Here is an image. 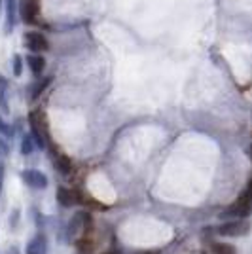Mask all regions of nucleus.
Instances as JSON below:
<instances>
[{
  "instance_id": "obj_1",
  "label": "nucleus",
  "mask_w": 252,
  "mask_h": 254,
  "mask_svg": "<svg viewBox=\"0 0 252 254\" xmlns=\"http://www.w3.org/2000/svg\"><path fill=\"white\" fill-rule=\"evenodd\" d=\"M31 129H32V140L36 142V146L44 148L46 142H48V124H46V118H44L42 112L34 110L31 112Z\"/></svg>"
},
{
  "instance_id": "obj_2",
  "label": "nucleus",
  "mask_w": 252,
  "mask_h": 254,
  "mask_svg": "<svg viewBox=\"0 0 252 254\" xmlns=\"http://www.w3.org/2000/svg\"><path fill=\"white\" fill-rule=\"evenodd\" d=\"M21 177L25 180V184H29L31 188H36V190H44L48 186V177L44 173H40V171L29 169L25 171Z\"/></svg>"
},
{
  "instance_id": "obj_3",
  "label": "nucleus",
  "mask_w": 252,
  "mask_h": 254,
  "mask_svg": "<svg viewBox=\"0 0 252 254\" xmlns=\"http://www.w3.org/2000/svg\"><path fill=\"white\" fill-rule=\"evenodd\" d=\"M27 46H29L31 52L40 53L48 50V40H46L42 32H29L27 34Z\"/></svg>"
},
{
  "instance_id": "obj_4",
  "label": "nucleus",
  "mask_w": 252,
  "mask_h": 254,
  "mask_svg": "<svg viewBox=\"0 0 252 254\" xmlns=\"http://www.w3.org/2000/svg\"><path fill=\"white\" fill-rule=\"evenodd\" d=\"M251 211V190H247L241 197L237 199V203L231 207L230 214H235V216H247Z\"/></svg>"
},
{
  "instance_id": "obj_5",
  "label": "nucleus",
  "mask_w": 252,
  "mask_h": 254,
  "mask_svg": "<svg viewBox=\"0 0 252 254\" xmlns=\"http://www.w3.org/2000/svg\"><path fill=\"white\" fill-rule=\"evenodd\" d=\"M87 226H89V216L84 214V212H78L72 218L70 226H68V235H70V237H76L80 232L87 230Z\"/></svg>"
},
{
  "instance_id": "obj_6",
  "label": "nucleus",
  "mask_w": 252,
  "mask_h": 254,
  "mask_svg": "<svg viewBox=\"0 0 252 254\" xmlns=\"http://www.w3.org/2000/svg\"><path fill=\"white\" fill-rule=\"evenodd\" d=\"M27 254H48V239L46 235H36L31 243L27 245Z\"/></svg>"
},
{
  "instance_id": "obj_7",
  "label": "nucleus",
  "mask_w": 252,
  "mask_h": 254,
  "mask_svg": "<svg viewBox=\"0 0 252 254\" xmlns=\"http://www.w3.org/2000/svg\"><path fill=\"white\" fill-rule=\"evenodd\" d=\"M21 17L25 23L36 21V2L34 0H21Z\"/></svg>"
},
{
  "instance_id": "obj_8",
  "label": "nucleus",
  "mask_w": 252,
  "mask_h": 254,
  "mask_svg": "<svg viewBox=\"0 0 252 254\" xmlns=\"http://www.w3.org/2000/svg\"><path fill=\"white\" fill-rule=\"evenodd\" d=\"M55 167L59 169V173H61V175H70V173L74 171L70 158L61 156V154H57V156H55Z\"/></svg>"
},
{
  "instance_id": "obj_9",
  "label": "nucleus",
  "mask_w": 252,
  "mask_h": 254,
  "mask_svg": "<svg viewBox=\"0 0 252 254\" xmlns=\"http://www.w3.org/2000/svg\"><path fill=\"white\" fill-rule=\"evenodd\" d=\"M6 15H8L6 29L10 32L13 29V25H15V15H17V2L15 0H6Z\"/></svg>"
},
{
  "instance_id": "obj_10",
  "label": "nucleus",
  "mask_w": 252,
  "mask_h": 254,
  "mask_svg": "<svg viewBox=\"0 0 252 254\" xmlns=\"http://www.w3.org/2000/svg\"><path fill=\"white\" fill-rule=\"evenodd\" d=\"M57 199H59V203H61L63 207H72L74 203H76V193L70 191L68 188H59Z\"/></svg>"
},
{
  "instance_id": "obj_11",
  "label": "nucleus",
  "mask_w": 252,
  "mask_h": 254,
  "mask_svg": "<svg viewBox=\"0 0 252 254\" xmlns=\"http://www.w3.org/2000/svg\"><path fill=\"white\" fill-rule=\"evenodd\" d=\"M247 232V226L241 222H233V224H224L220 228L222 235H243Z\"/></svg>"
},
{
  "instance_id": "obj_12",
  "label": "nucleus",
  "mask_w": 252,
  "mask_h": 254,
  "mask_svg": "<svg viewBox=\"0 0 252 254\" xmlns=\"http://www.w3.org/2000/svg\"><path fill=\"white\" fill-rule=\"evenodd\" d=\"M27 61H29V66H31L32 74L34 76L42 74V70L46 68V59H44V57H40V55H31Z\"/></svg>"
},
{
  "instance_id": "obj_13",
  "label": "nucleus",
  "mask_w": 252,
  "mask_h": 254,
  "mask_svg": "<svg viewBox=\"0 0 252 254\" xmlns=\"http://www.w3.org/2000/svg\"><path fill=\"white\" fill-rule=\"evenodd\" d=\"M6 93H8V82L0 76V106H2L4 112L10 110V108H8V101H6Z\"/></svg>"
},
{
  "instance_id": "obj_14",
  "label": "nucleus",
  "mask_w": 252,
  "mask_h": 254,
  "mask_svg": "<svg viewBox=\"0 0 252 254\" xmlns=\"http://www.w3.org/2000/svg\"><path fill=\"white\" fill-rule=\"evenodd\" d=\"M212 253L214 254H237L231 245H226V243H214L212 245Z\"/></svg>"
},
{
  "instance_id": "obj_15",
  "label": "nucleus",
  "mask_w": 252,
  "mask_h": 254,
  "mask_svg": "<svg viewBox=\"0 0 252 254\" xmlns=\"http://www.w3.org/2000/svg\"><path fill=\"white\" fill-rule=\"evenodd\" d=\"M32 150H34V140H32V137H25L21 142V152L23 156H31Z\"/></svg>"
},
{
  "instance_id": "obj_16",
  "label": "nucleus",
  "mask_w": 252,
  "mask_h": 254,
  "mask_svg": "<svg viewBox=\"0 0 252 254\" xmlns=\"http://www.w3.org/2000/svg\"><path fill=\"white\" fill-rule=\"evenodd\" d=\"M78 249H80V253L82 254H89L91 253V249H93V247H91V241H87V239H80V241H78Z\"/></svg>"
},
{
  "instance_id": "obj_17",
  "label": "nucleus",
  "mask_w": 252,
  "mask_h": 254,
  "mask_svg": "<svg viewBox=\"0 0 252 254\" xmlns=\"http://www.w3.org/2000/svg\"><path fill=\"white\" fill-rule=\"evenodd\" d=\"M48 84H50V78H46L42 84H36V85H34V87H32V97H38V95H40V93L44 91V87H46Z\"/></svg>"
},
{
  "instance_id": "obj_18",
  "label": "nucleus",
  "mask_w": 252,
  "mask_h": 254,
  "mask_svg": "<svg viewBox=\"0 0 252 254\" xmlns=\"http://www.w3.org/2000/svg\"><path fill=\"white\" fill-rule=\"evenodd\" d=\"M13 74L21 76V57H19V55L13 57Z\"/></svg>"
},
{
  "instance_id": "obj_19",
  "label": "nucleus",
  "mask_w": 252,
  "mask_h": 254,
  "mask_svg": "<svg viewBox=\"0 0 252 254\" xmlns=\"http://www.w3.org/2000/svg\"><path fill=\"white\" fill-rule=\"evenodd\" d=\"M0 131H2L4 135H8V137H11V129H10V127H6V124H4L2 120H0Z\"/></svg>"
},
{
  "instance_id": "obj_20",
  "label": "nucleus",
  "mask_w": 252,
  "mask_h": 254,
  "mask_svg": "<svg viewBox=\"0 0 252 254\" xmlns=\"http://www.w3.org/2000/svg\"><path fill=\"white\" fill-rule=\"evenodd\" d=\"M6 152H8V146H6V142H4L2 138H0V158H2V156H4Z\"/></svg>"
},
{
  "instance_id": "obj_21",
  "label": "nucleus",
  "mask_w": 252,
  "mask_h": 254,
  "mask_svg": "<svg viewBox=\"0 0 252 254\" xmlns=\"http://www.w3.org/2000/svg\"><path fill=\"white\" fill-rule=\"evenodd\" d=\"M2 182H4V165L0 163V193H2Z\"/></svg>"
},
{
  "instance_id": "obj_22",
  "label": "nucleus",
  "mask_w": 252,
  "mask_h": 254,
  "mask_svg": "<svg viewBox=\"0 0 252 254\" xmlns=\"http://www.w3.org/2000/svg\"><path fill=\"white\" fill-rule=\"evenodd\" d=\"M105 254H114V253H105Z\"/></svg>"
},
{
  "instance_id": "obj_23",
  "label": "nucleus",
  "mask_w": 252,
  "mask_h": 254,
  "mask_svg": "<svg viewBox=\"0 0 252 254\" xmlns=\"http://www.w3.org/2000/svg\"><path fill=\"white\" fill-rule=\"evenodd\" d=\"M148 254H152V253H148Z\"/></svg>"
}]
</instances>
